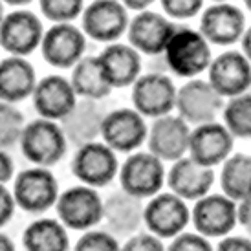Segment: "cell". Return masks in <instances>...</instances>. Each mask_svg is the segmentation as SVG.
<instances>
[{"instance_id":"6da1fadb","label":"cell","mask_w":251,"mask_h":251,"mask_svg":"<svg viewBox=\"0 0 251 251\" xmlns=\"http://www.w3.org/2000/svg\"><path fill=\"white\" fill-rule=\"evenodd\" d=\"M169 70L183 79H196L207 72L213 51L207 39L193 28H178L163 51Z\"/></svg>"},{"instance_id":"7a4b0ae2","label":"cell","mask_w":251,"mask_h":251,"mask_svg":"<svg viewBox=\"0 0 251 251\" xmlns=\"http://www.w3.org/2000/svg\"><path fill=\"white\" fill-rule=\"evenodd\" d=\"M19 145L29 163L50 169L64 158L68 151V138L63 125L39 118L31 123H26Z\"/></svg>"},{"instance_id":"3957f363","label":"cell","mask_w":251,"mask_h":251,"mask_svg":"<svg viewBox=\"0 0 251 251\" xmlns=\"http://www.w3.org/2000/svg\"><path fill=\"white\" fill-rule=\"evenodd\" d=\"M167 183L165 163L149 151H136L128 154L119 167L121 191L134 198H152L160 195Z\"/></svg>"},{"instance_id":"277c9868","label":"cell","mask_w":251,"mask_h":251,"mask_svg":"<svg viewBox=\"0 0 251 251\" xmlns=\"http://www.w3.org/2000/svg\"><path fill=\"white\" fill-rule=\"evenodd\" d=\"M55 211L66 229L90 231L103 222L105 202L98 193V189L81 183L59 195Z\"/></svg>"},{"instance_id":"5b68a950","label":"cell","mask_w":251,"mask_h":251,"mask_svg":"<svg viewBox=\"0 0 251 251\" xmlns=\"http://www.w3.org/2000/svg\"><path fill=\"white\" fill-rule=\"evenodd\" d=\"M70 169L83 185L94 189L106 187L119 175L118 152L103 141H88L77 147Z\"/></svg>"},{"instance_id":"8992f818","label":"cell","mask_w":251,"mask_h":251,"mask_svg":"<svg viewBox=\"0 0 251 251\" xmlns=\"http://www.w3.org/2000/svg\"><path fill=\"white\" fill-rule=\"evenodd\" d=\"M59 181L46 167H33L21 171L13 183V196L17 207L31 215H41L53 207L59 200Z\"/></svg>"},{"instance_id":"52a82bcc","label":"cell","mask_w":251,"mask_h":251,"mask_svg":"<svg viewBox=\"0 0 251 251\" xmlns=\"http://www.w3.org/2000/svg\"><path fill=\"white\" fill-rule=\"evenodd\" d=\"M224 98L209 84L207 79H189L178 88L176 108L178 116L189 125L198 126L216 121L224 110Z\"/></svg>"},{"instance_id":"ba28073f","label":"cell","mask_w":251,"mask_h":251,"mask_svg":"<svg viewBox=\"0 0 251 251\" xmlns=\"http://www.w3.org/2000/svg\"><path fill=\"white\" fill-rule=\"evenodd\" d=\"M99 136L114 152L132 154L143 143H147L149 125L138 110L126 106L116 108L105 114Z\"/></svg>"},{"instance_id":"9c48e42d","label":"cell","mask_w":251,"mask_h":251,"mask_svg":"<svg viewBox=\"0 0 251 251\" xmlns=\"http://www.w3.org/2000/svg\"><path fill=\"white\" fill-rule=\"evenodd\" d=\"M128 9L119 0H94L84 6L81 29L92 41L114 44L128 29Z\"/></svg>"},{"instance_id":"30bf717a","label":"cell","mask_w":251,"mask_h":251,"mask_svg":"<svg viewBox=\"0 0 251 251\" xmlns=\"http://www.w3.org/2000/svg\"><path fill=\"white\" fill-rule=\"evenodd\" d=\"M191 220L202 237H227L238 224V203L222 193H209L195 202Z\"/></svg>"},{"instance_id":"8fae6325","label":"cell","mask_w":251,"mask_h":251,"mask_svg":"<svg viewBox=\"0 0 251 251\" xmlns=\"http://www.w3.org/2000/svg\"><path fill=\"white\" fill-rule=\"evenodd\" d=\"M86 39L88 37L84 35L83 29L77 28L74 22L53 24L44 31L41 53L50 66L68 70L84 57Z\"/></svg>"},{"instance_id":"7c38bea8","label":"cell","mask_w":251,"mask_h":251,"mask_svg":"<svg viewBox=\"0 0 251 251\" xmlns=\"http://www.w3.org/2000/svg\"><path fill=\"white\" fill-rule=\"evenodd\" d=\"M191 222V209L185 200L175 193H160L149 198V203L143 209V224L149 233L158 238H173L185 231Z\"/></svg>"},{"instance_id":"4fadbf2b","label":"cell","mask_w":251,"mask_h":251,"mask_svg":"<svg viewBox=\"0 0 251 251\" xmlns=\"http://www.w3.org/2000/svg\"><path fill=\"white\" fill-rule=\"evenodd\" d=\"M176 94L178 88L169 75L145 74L132 84V108L140 112L143 118H163L176 108Z\"/></svg>"},{"instance_id":"5bb4252c","label":"cell","mask_w":251,"mask_h":251,"mask_svg":"<svg viewBox=\"0 0 251 251\" xmlns=\"http://www.w3.org/2000/svg\"><path fill=\"white\" fill-rule=\"evenodd\" d=\"M246 28V15L231 2H218L203 7L200 13L198 31L211 46H233L240 42Z\"/></svg>"},{"instance_id":"9a60e30c","label":"cell","mask_w":251,"mask_h":251,"mask_svg":"<svg viewBox=\"0 0 251 251\" xmlns=\"http://www.w3.org/2000/svg\"><path fill=\"white\" fill-rule=\"evenodd\" d=\"M178 26L175 21L158 11H140L128 22L126 37L128 44L136 51L145 55H161L167 48L169 41L176 33Z\"/></svg>"},{"instance_id":"2e32d148","label":"cell","mask_w":251,"mask_h":251,"mask_svg":"<svg viewBox=\"0 0 251 251\" xmlns=\"http://www.w3.org/2000/svg\"><path fill=\"white\" fill-rule=\"evenodd\" d=\"M207 81L224 99L237 98L251 90V63L242 51L226 50L213 57Z\"/></svg>"},{"instance_id":"e0dca14e","label":"cell","mask_w":251,"mask_h":251,"mask_svg":"<svg viewBox=\"0 0 251 251\" xmlns=\"http://www.w3.org/2000/svg\"><path fill=\"white\" fill-rule=\"evenodd\" d=\"M191 130V125L180 116L169 114L163 118L152 119L147 136V149L163 163H175L187 156Z\"/></svg>"},{"instance_id":"ac0fdd59","label":"cell","mask_w":251,"mask_h":251,"mask_svg":"<svg viewBox=\"0 0 251 251\" xmlns=\"http://www.w3.org/2000/svg\"><path fill=\"white\" fill-rule=\"evenodd\" d=\"M44 28L33 11L17 9L4 17L0 24V46L15 57H26L41 48Z\"/></svg>"},{"instance_id":"d6986e66","label":"cell","mask_w":251,"mask_h":251,"mask_svg":"<svg viewBox=\"0 0 251 251\" xmlns=\"http://www.w3.org/2000/svg\"><path fill=\"white\" fill-rule=\"evenodd\" d=\"M235 138L222 121H211L191 130L187 156L202 167H216L233 154Z\"/></svg>"},{"instance_id":"ffe728a7","label":"cell","mask_w":251,"mask_h":251,"mask_svg":"<svg viewBox=\"0 0 251 251\" xmlns=\"http://www.w3.org/2000/svg\"><path fill=\"white\" fill-rule=\"evenodd\" d=\"M31 99L37 114L50 121H64L79 103L70 79L63 75H46L37 81Z\"/></svg>"},{"instance_id":"44dd1931","label":"cell","mask_w":251,"mask_h":251,"mask_svg":"<svg viewBox=\"0 0 251 251\" xmlns=\"http://www.w3.org/2000/svg\"><path fill=\"white\" fill-rule=\"evenodd\" d=\"M98 61L103 77L110 88H126L132 86L141 75V53L123 42L106 44L98 53Z\"/></svg>"},{"instance_id":"7402d4cb","label":"cell","mask_w":251,"mask_h":251,"mask_svg":"<svg viewBox=\"0 0 251 251\" xmlns=\"http://www.w3.org/2000/svg\"><path fill=\"white\" fill-rule=\"evenodd\" d=\"M215 183V171L209 167H202L189 156L175 161L167 171V185L171 193L180 196L181 200H200L209 195Z\"/></svg>"},{"instance_id":"603a6c76","label":"cell","mask_w":251,"mask_h":251,"mask_svg":"<svg viewBox=\"0 0 251 251\" xmlns=\"http://www.w3.org/2000/svg\"><path fill=\"white\" fill-rule=\"evenodd\" d=\"M35 86V68L26 57L9 55L0 61V101L21 103L33 96Z\"/></svg>"},{"instance_id":"cb8c5ba5","label":"cell","mask_w":251,"mask_h":251,"mask_svg":"<svg viewBox=\"0 0 251 251\" xmlns=\"http://www.w3.org/2000/svg\"><path fill=\"white\" fill-rule=\"evenodd\" d=\"M143 209L145 205L140 198L126 195V193H116L105 202V216L103 224L106 231L114 237H132V233L140 227L143 222Z\"/></svg>"},{"instance_id":"d4e9b609","label":"cell","mask_w":251,"mask_h":251,"mask_svg":"<svg viewBox=\"0 0 251 251\" xmlns=\"http://www.w3.org/2000/svg\"><path fill=\"white\" fill-rule=\"evenodd\" d=\"M22 246L26 251H68L70 238L61 220L37 218L22 233Z\"/></svg>"},{"instance_id":"484cf974","label":"cell","mask_w":251,"mask_h":251,"mask_svg":"<svg viewBox=\"0 0 251 251\" xmlns=\"http://www.w3.org/2000/svg\"><path fill=\"white\" fill-rule=\"evenodd\" d=\"M70 83L77 98L88 99V101H101L106 96H110L112 92L110 84L103 77L98 55H84L72 68Z\"/></svg>"},{"instance_id":"4316f807","label":"cell","mask_w":251,"mask_h":251,"mask_svg":"<svg viewBox=\"0 0 251 251\" xmlns=\"http://www.w3.org/2000/svg\"><path fill=\"white\" fill-rule=\"evenodd\" d=\"M222 195L235 202L251 198V154H231L222 163L220 171Z\"/></svg>"},{"instance_id":"83f0119b","label":"cell","mask_w":251,"mask_h":251,"mask_svg":"<svg viewBox=\"0 0 251 251\" xmlns=\"http://www.w3.org/2000/svg\"><path fill=\"white\" fill-rule=\"evenodd\" d=\"M103 118H105V114L103 116L99 114L96 101L84 99L83 103H77L75 110L63 121L66 138L72 140L74 143L77 141V147L88 143V141H96L94 138L99 136V132H101Z\"/></svg>"},{"instance_id":"f1b7e54d","label":"cell","mask_w":251,"mask_h":251,"mask_svg":"<svg viewBox=\"0 0 251 251\" xmlns=\"http://www.w3.org/2000/svg\"><path fill=\"white\" fill-rule=\"evenodd\" d=\"M222 123L237 140H251V90L227 99L222 110Z\"/></svg>"},{"instance_id":"f546056e","label":"cell","mask_w":251,"mask_h":251,"mask_svg":"<svg viewBox=\"0 0 251 251\" xmlns=\"http://www.w3.org/2000/svg\"><path fill=\"white\" fill-rule=\"evenodd\" d=\"M24 126V114L11 103L0 101V149L17 145L21 141Z\"/></svg>"},{"instance_id":"4dcf8cb0","label":"cell","mask_w":251,"mask_h":251,"mask_svg":"<svg viewBox=\"0 0 251 251\" xmlns=\"http://www.w3.org/2000/svg\"><path fill=\"white\" fill-rule=\"evenodd\" d=\"M42 15L53 24L74 22L84 11V0H39Z\"/></svg>"},{"instance_id":"1f68e13d","label":"cell","mask_w":251,"mask_h":251,"mask_svg":"<svg viewBox=\"0 0 251 251\" xmlns=\"http://www.w3.org/2000/svg\"><path fill=\"white\" fill-rule=\"evenodd\" d=\"M74 251H121V246L106 229H90L79 237Z\"/></svg>"},{"instance_id":"d6a6232c","label":"cell","mask_w":251,"mask_h":251,"mask_svg":"<svg viewBox=\"0 0 251 251\" xmlns=\"http://www.w3.org/2000/svg\"><path fill=\"white\" fill-rule=\"evenodd\" d=\"M163 15L171 21H189L203 11L205 0H158Z\"/></svg>"},{"instance_id":"836d02e7","label":"cell","mask_w":251,"mask_h":251,"mask_svg":"<svg viewBox=\"0 0 251 251\" xmlns=\"http://www.w3.org/2000/svg\"><path fill=\"white\" fill-rule=\"evenodd\" d=\"M167 251H215L211 242L200 233H189L183 231L178 237L171 240Z\"/></svg>"},{"instance_id":"e575fe53","label":"cell","mask_w":251,"mask_h":251,"mask_svg":"<svg viewBox=\"0 0 251 251\" xmlns=\"http://www.w3.org/2000/svg\"><path fill=\"white\" fill-rule=\"evenodd\" d=\"M121 251H167V248L163 246L161 238L154 237L152 233H138L126 238Z\"/></svg>"},{"instance_id":"d590c367","label":"cell","mask_w":251,"mask_h":251,"mask_svg":"<svg viewBox=\"0 0 251 251\" xmlns=\"http://www.w3.org/2000/svg\"><path fill=\"white\" fill-rule=\"evenodd\" d=\"M17 202L13 191H7L6 185H0V227H4L15 215Z\"/></svg>"},{"instance_id":"8d00e7d4","label":"cell","mask_w":251,"mask_h":251,"mask_svg":"<svg viewBox=\"0 0 251 251\" xmlns=\"http://www.w3.org/2000/svg\"><path fill=\"white\" fill-rule=\"evenodd\" d=\"M215 251H251V238L248 237H224Z\"/></svg>"},{"instance_id":"74e56055","label":"cell","mask_w":251,"mask_h":251,"mask_svg":"<svg viewBox=\"0 0 251 251\" xmlns=\"http://www.w3.org/2000/svg\"><path fill=\"white\" fill-rule=\"evenodd\" d=\"M15 176V165L6 149H0V185H6Z\"/></svg>"},{"instance_id":"f35d334b","label":"cell","mask_w":251,"mask_h":251,"mask_svg":"<svg viewBox=\"0 0 251 251\" xmlns=\"http://www.w3.org/2000/svg\"><path fill=\"white\" fill-rule=\"evenodd\" d=\"M238 224L251 237V198L238 202Z\"/></svg>"},{"instance_id":"ab89813d","label":"cell","mask_w":251,"mask_h":251,"mask_svg":"<svg viewBox=\"0 0 251 251\" xmlns=\"http://www.w3.org/2000/svg\"><path fill=\"white\" fill-rule=\"evenodd\" d=\"M126 9H130V11H136V13H140V11H145L149 7L152 6L154 2H158V0H119Z\"/></svg>"},{"instance_id":"60d3db41","label":"cell","mask_w":251,"mask_h":251,"mask_svg":"<svg viewBox=\"0 0 251 251\" xmlns=\"http://www.w3.org/2000/svg\"><path fill=\"white\" fill-rule=\"evenodd\" d=\"M240 46H242V53L248 57V61L251 63V26L246 28L244 35L240 39Z\"/></svg>"},{"instance_id":"b9f144b4","label":"cell","mask_w":251,"mask_h":251,"mask_svg":"<svg viewBox=\"0 0 251 251\" xmlns=\"http://www.w3.org/2000/svg\"><path fill=\"white\" fill-rule=\"evenodd\" d=\"M0 251H17L15 242L4 233H0Z\"/></svg>"},{"instance_id":"7bdbcfd3","label":"cell","mask_w":251,"mask_h":251,"mask_svg":"<svg viewBox=\"0 0 251 251\" xmlns=\"http://www.w3.org/2000/svg\"><path fill=\"white\" fill-rule=\"evenodd\" d=\"M2 2H6L9 6H26V4L33 2V0H2Z\"/></svg>"},{"instance_id":"ee69618b","label":"cell","mask_w":251,"mask_h":251,"mask_svg":"<svg viewBox=\"0 0 251 251\" xmlns=\"http://www.w3.org/2000/svg\"><path fill=\"white\" fill-rule=\"evenodd\" d=\"M4 17H6V15H4V2L0 0V24H2V21H4Z\"/></svg>"},{"instance_id":"f6af8a7d","label":"cell","mask_w":251,"mask_h":251,"mask_svg":"<svg viewBox=\"0 0 251 251\" xmlns=\"http://www.w3.org/2000/svg\"><path fill=\"white\" fill-rule=\"evenodd\" d=\"M242 2H244L246 9H248V11H250V13H251V0H242Z\"/></svg>"},{"instance_id":"bcb514c9","label":"cell","mask_w":251,"mask_h":251,"mask_svg":"<svg viewBox=\"0 0 251 251\" xmlns=\"http://www.w3.org/2000/svg\"><path fill=\"white\" fill-rule=\"evenodd\" d=\"M209 2H213V4H218V2H231V0H209Z\"/></svg>"}]
</instances>
